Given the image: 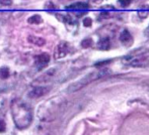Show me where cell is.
<instances>
[{"label": "cell", "instance_id": "1", "mask_svg": "<svg viewBox=\"0 0 149 135\" xmlns=\"http://www.w3.org/2000/svg\"><path fill=\"white\" fill-rule=\"evenodd\" d=\"M12 120L14 125L19 130H24L30 127L33 121V111L29 104L19 98H15L10 104Z\"/></svg>", "mask_w": 149, "mask_h": 135}, {"label": "cell", "instance_id": "2", "mask_svg": "<svg viewBox=\"0 0 149 135\" xmlns=\"http://www.w3.org/2000/svg\"><path fill=\"white\" fill-rule=\"evenodd\" d=\"M110 73H111V71L108 70V69H102V70L89 73V74H87L85 77H83L82 79L78 80L77 82L73 83L72 85H70V86L68 87V90L67 91H68L69 93L77 92V91L81 90L83 87L87 86L90 83L94 82V81L98 80V79H100V78H104V77L108 76Z\"/></svg>", "mask_w": 149, "mask_h": 135}, {"label": "cell", "instance_id": "3", "mask_svg": "<svg viewBox=\"0 0 149 135\" xmlns=\"http://www.w3.org/2000/svg\"><path fill=\"white\" fill-rule=\"evenodd\" d=\"M130 66L134 68H147L149 67V53H142V55L131 59L129 63Z\"/></svg>", "mask_w": 149, "mask_h": 135}, {"label": "cell", "instance_id": "4", "mask_svg": "<svg viewBox=\"0 0 149 135\" xmlns=\"http://www.w3.org/2000/svg\"><path fill=\"white\" fill-rule=\"evenodd\" d=\"M69 53V45L65 41H62L56 47V49L54 51V58L55 60H61L65 58Z\"/></svg>", "mask_w": 149, "mask_h": 135}, {"label": "cell", "instance_id": "5", "mask_svg": "<svg viewBox=\"0 0 149 135\" xmlns=\"http://www.w3.org/2000/svg\"><path fill=\"white\" fill-rule=\"evenodd\" d=\"M50 56L46 53H43L41 55L37 56L35 58V66L37 67L38 70H43L45 67H47L50 62Z\"/></svg>", "mask_w": 149, "mask_h": 135}, {"label": "cell", "instance_id": "6", "mask_svg": "<svg viewBox=\"0 0 149 135\" xmlns=\"http://www.w3.org/2000/svg\"><path fill=\"white\" fill-rule=\"evenodd\" d=\"M50 88L49 87H35L33 90L29 93V96L31 99H38L41 97L45 96L46 94H48Z\"/></svg>", "mask_w": 149, "mask_h": 135}, {"label": "cell", "instance_id": "7", "mask_svg": "<svg viewBox=\"0 0 149 135\" xmlns=\"http://www.w3.org/2000/svg\"><path fill=\"white\" fill-rule=\"evenodd\" d=\"M120 41L126 47H130L133 43V37H132L131 34L128 30H124L122 34H120Z\"/></svg>", "mask_w": 149, "mask_h": 135}, {"label": "cell", "instance_id": "8", "mask_svg": "<svg viewBox=\"0 0 149 135\" xmlns=\"http://www.w3.org/2000/svg\"><path fill=\"white\" fill-rule=\"evenodd\" d=\"M28 41L30 43H31V45H37V47H43L46 43V40L44 38H42V37H40V36H37V35H33V34L29 35Z\"/></svg>", "mask_w": 149, "mask_h": 135}, {"label": "cell", "instance_id": "9", "mask_svg": "<svg viewBox=\"0 0 149 135\" xmlns=\"http://www.w3.org/2000/svg\"><path fill=\"white\" fill-rule=\"evenodd\" d=\"M97 47L100 51H108L111 47V40L109 37H104V38L100 39L97 43Z\"/></svg>", "mask_w": 149, "mask_h": 135}, {"label": "cell", "instance_id": "10", "mask_svg": "<svg viewBox=\"0 0 149 135\" xmlns=\"http://www.w3.org/2000/svg\"><path fill=\"white\" fill-rule=\"evenodd\" d=\"M89 5L87 3H83V2H77V3L71 4V5L67 6V9H87Z\"/></svg>", "mask_w": 149, "mask_h": 135}, {"label": "cell", "instance_id": "11", "mask_svg": "<svg viewBox=\"0 0 149 135\" xmlns=\"http://www.w3.org/2000/svg\"><path fill=\"white\" fill-rule=\"evenodd\" d=\"M54 74H55V70H54V69H52V70L48 71L47 73H45V74H44L43 76L41 77V78L38 79L37 81H38V82H39V81H41V82L45 83V82H47V81L49 80V78L53 77V76H54Z\"/></svg>", "mask_w": 149, "mask_h": 135}, {"label": "cell", "instance_id": "12", "mask_svg": "<svg viewBox=\"0 0 149 135\" xmlns=\"http://www.w3.org/2000/svg\"><path fill=\"white\" fill-rule=\"evenodd\" d=\"M42 21H43V19H42V17L39 15V14L31 15L28 19V22L31 24H40V23H42Z\"/></svg>", "mask_w": 149, "mask_h": 135}, {"label": "cell", "instance_id": "13", "mask_svg": "<svg viewBox=\"0 0 149 135\" xmlns=\"http://www.w3.org/2000/svg\"><path fill=\"white\" fill-rule=\"evenodd\" d=\"M10 75V71L7 67H2L0 68V79L2 80H5L9 77Z\"/></svg>", "mask_w": 149, "mask_h": 135}, {"label": "cell", "instance_id": "14", "mask_svg": "<svg viewBox=\"0 0 149 135\" xmlns=\"http://www.w3.org/2000/svg\"><path fill=\"white\" fill-rule=\"evenodd\" d=\"M92 45V39L91 38H86L83 39L81 41V47H84V49H87V47H90Z\"/></svg>", "mask_w": 149, "mask_h": 135}, {"label": "cell", "instance_id": "15", "mask_svg": "<svg viewBox=\"0 0 149 135\" xmlns=\"http://www.w3.org/2000/svg\"><path fill=\"white\" fill-rule=\"evenodd\" d=\"M92 24V20L90 17H85L84 19H83V25L85 26V27H89V26H91Z\"/></svg>", "mask_w": 149, "mask_h": 135}, {"label": "cell", "instance_id": "16", "mask_svg": "<svg viewBox=\"0 0 149 135\" xmlns=\"http://www.w3.org/2000/svg\"><path fill=\"white\" fill-rule=\"evenodd\" d=\"M138 15H139L140 18H146L148 16V11L147 10H140V11H138Z\"/></svg>", "mask_w": 149, "mask_h": 135}, {"label": "cell", "instance_id": "17", "mask_svg": "<svg viewBox=\"0 0 149 135\" xmlns=\"http://www.w3.org/2000/svg\"><path fill=\"white\" fill-rule=\"evenodd\" d=\"M132 0H119L120 4H121L122 7H128L131 3Z\"/></svg>", "mask_w": 149, "mask_h": 135}, {"label": "cell", "instance_id": "18", "mask_svg": "<svg viewBox=\"0 0 149 135\" xmlns=\"http://www.w3.org/2000/svg\"><path fill=\"white\" fill-rule=\"evenodd\" d=\"M6 130V124L2 119H0V133H3Z\"/></svg>", "mask_w": 149, "mask_h": 135}, {"label": "cell", "instance_id": "19", "mask_svg": "<svg viewBox=\"0 0 149 135\" xmlns=\"http://www.w3.org/2000/svg\"><path fill=\"white\" fill-rule=\"evenodd\" d=\"M12 3V0H0V4L2 5H10Z\"/></svg>", "mask_w": 149, "mask_h": 135}, {"label": "cell", "instance_id": "20", "mask_svg": "<svg viewBox=\"0 0 149 135\" xmlns=\"http://www.w3.org/2000/svg\"><path fill=\"white\" fill-rule=\"evenodd\" d=\"M45 7H46V8H54V7H55V6H54V4L52 3V2H50V1H49L47 4H46Z\"/></svg>", "mask_w": 149, "mask_h": 135}, {"label": "cell", "instance_id": "21", "mask_svg": "<svg viewBox=\"0 0 149 135\" xmlns=\"http://www.w3.org/2000/svg\"><path fill=\"white\" fill-rule=\"evenodd\" d=\"M109 63H110V61H104V62H102V63H97L95 66H100V67H102V66H104V65H108Z\"/></svg>", "mask_w": 149, "mask_h": 135}, {"label": "cell", "instance_id": "22", "mask_svg": "<svg viewBox=\"0 0 149 135\" xmlns=\"http://www.w3.org/2000/svg\"><path fill=\"white\" fill-rule=\"evenodd\" d=\"M102 0H90V2H93V3H100Z\"/></svg>", "mask_w": 149, "mask_h": 135}, {"label": "cell", "instance_id": "23", "mask_svg": "<svg viewBox=\"0 0 149 135\" xmlns=\"http://www.w3.org/2000/svg\"><path fill=\"white\" fill-rule=\"evenodd\" d=\"M47 135H55V134H53V133H49V134H47Z\"/></svg>", "mask_w": 149, "mask_h": 135}]
</instances>
